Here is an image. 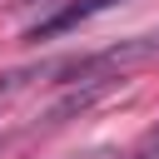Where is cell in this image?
I'll return each mask as SVG.
<instances>
[{
	"mask_svg": "<svg viewBox=\"0 0 159 159\" xmlns=\"http://www.w3.org/2000/svg\"><path fill=\"white\" fill-rule=\"evenodd\" d=\"M119 159H159V124H154V129H149L129 154H119Z\"/></svg>",
	"mask_w": 159,
	"mask_h": 159,
	"instance_id": "3",
	"label": "cell"
},
{
	"mask_svg": "<svg viewBox=\"0 0 159 159\" xmlns=\"http://www.w3.org/2000/svg\"><path fill=\"white\" fill-rule=\"evenodd\" d=\"M114 0H70V5H60L55 15H45V20H35L30 30H25V40H50V35H65V30H75V25H84L89 15H99V10H109Z\"/></svg>",
	"mask_w": 159,
	"mask_h": 159,
	"instance_id": "1",
	"label": "cell"
},
{
	"mask_svg": "<svg viewBox=\"0 0 159 159\" xmlns=\"http://www.w3.org/2000/svg\"><path fill=\"white\" fill-rule=\"evenodd\" d=\"M84 159H109V154H84Z\"/></svg>",
	"mask_w": 159,
	"mask_h": 159,
	"instance_id": "4",
	"label": "cell"
},
{
	"mask_svg": "<svg viewBox=\"0 0 159 159\" xmlns=\"http://www.w3.org/2000/svg\"><path fill=\"white\" fill-rule=\"evenodd\" d=\"M40 75H55V65H20V70H10V75H0V114L15 104V94H25Z\"/></svg>",
	"mask_w": 159,
	"mask_h": 159,
	"instance_id": "2",
	"label": "cell"
}]
</instances>
